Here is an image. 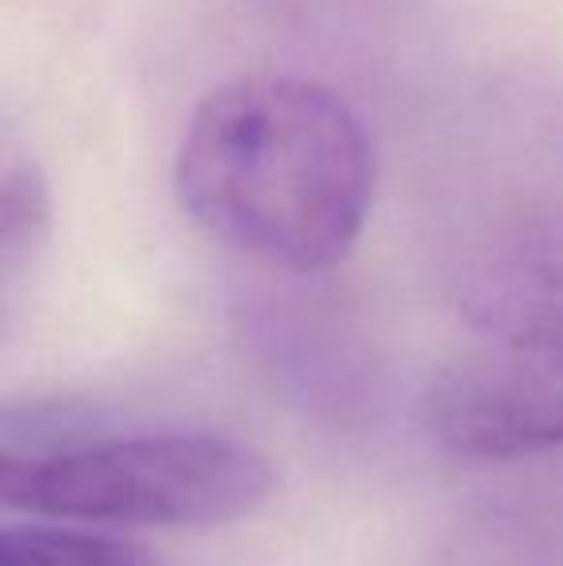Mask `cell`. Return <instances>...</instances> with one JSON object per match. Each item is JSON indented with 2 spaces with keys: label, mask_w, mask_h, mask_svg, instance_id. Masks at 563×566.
Wrapping results in <instances>:
<instances>
[{
  "label": "cell",
  "mask_w": 563,
  "mask_h": 566,
  "mask_svg": "<svg viewBox=\"0 0 563 566\" xmlns=\"http://www.w3.org/2000/svg\"><path fill=\"white\" fill-rule=\"evenodd\" d=\"M174 189L217 243L316 274L352 254L375 163L359 116L329 85L251 74L212 90L189 116Z\"/></svg>",
  "instance_id": "cell-1"
},
{
  "label": "cell",
  "mask_w": 563,
  "mask_h": 566,
  "mask_svg": "<svg viewBox=\"0 0 563 566\" xmlns=\"http://www.w3.org/2000/svg\"><path fill=\"white\" fill-rule=\"evenodd\" d=\"M279 490L267 454L217 432H139L43 454L4 451L0 501L101 528H212L256 516Z\"/></svg>",
  "instance_id": "cell-2"
},
{
  "label": "cell",
  "mask_w": 563,
  "mask_h": 566,
  "mask_svg": "<svg viewBox=\"0 0 563 566\" xmlns=\"http://www.w3.org/2000/svg\"><path fill=\"white\" fill-rule=\"evenodd\" d=\"M448 290L482 339L563 350V181L487 205L451 251Z\"/></svg>",
  "instance_id": "cell-3"
},
{
  "label": "cell",
  "mask_w": 563,
  "mask_h": 566,
  "mask_svg": "<svg viewBox=\"0 0 563 566\" xmlns=\"http://www.w3.org/2000/svg\"><path fill=\"white\" fill-rule=\"evenodd\" d=\"M425 432L459 459L505 462L563 448V350L482 339L421 397Z\"/></svg>",
  "instance_id": "cell-4"
},
{
  "label": "cell",
  "mask_w": 563,
  "mask_h": 566,
  "mask_svg": "<svg viewBox=\"0 0 563 566\" xmlns=\"http://www.w3.org/2000/svg\"><path fill=\"white\" fill-rule=\"evenodd\" d=\"M448 566H563V509H490L459 524Z\"/></svg>",
  "instance_id": "cell-5"
},
{
  "label": "cell",
  "mask_w": 563,
  "mask_h": 566,
  "mask_svg": "<svg viewBox=\"0 0 563 566\" xmlns=\"http://www.w3.org/2000/svg\"><path fill=\"white\" fill-rule=\"evenodd\" d=\"M0 566H150L139 547L74 521H23L0 532Z\"/></svg>",
  "instance_id": "cell-6"
},
{
  "label": "cell",
  "mask_w": 563,
  "mask_h": 566,
  "mask_svg": "<svg viewBox=\"0 0 563 566\" xmlns=\"http://www.w3.org/2000/svg\"><path fill=\"white\" fill-rule=\"evenodd\" d=\"M51 231V197L46 181L12 147L4 150V174H0V266H4V293L20 282V274L31 266L39 247Z\"/></svg>",
  "instance_id": "cell-7"
}]
</instances>
